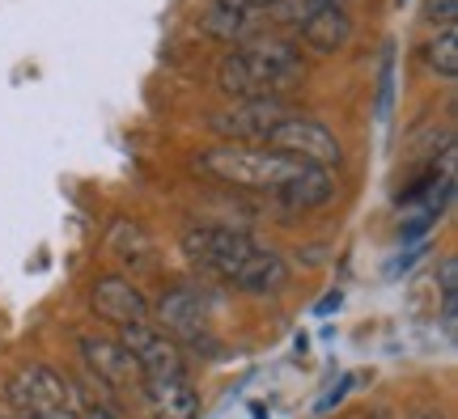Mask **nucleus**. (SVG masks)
I'll use <instances>...</instances> for the list:
<instances>
[{"label": "nucleus", "instance_id": "1", "mask_svg": "<svg viewBox=\"0 0 458 419\" xmlns=\"http://www.w3.org/2000/svg\"><path fill=\"white\" fill-rule=\"evenodd\" d=\"M301 81H306V55L284 34H246L216 64V89L229 102H250V97L289 102Z\"/></svg>", "mask_w": 458, "mask_h": 419}, {"label": "nucleus", "instance_id": "2", "mask_svg": "<svg viewBox=\"0 0 458 419\" xmlns=\"http://www.w3.org/2000/svg\"><path fill=\"white\" fill-rule=\"evenodd\" d=\"M196 174L213 178V182H225L233 191H255V195H276L289 178L301 170V162L293 157H280L263 145H213L199 148L196 157Z\"/></svg>", "mask_w": 458, "mask_h": 419}, {"label": "nucleus", "instance_id": "3", "mask_svg": "<svg viewBox=\"0 0 458 419\" xmlns=\"http://www.w3.org/2000/svg\"><path fill=\"white\" fill-rule=\"evenodd\" d=\"M182 258L204 272L208 280H221V284H233V275L242 267L250 250H255V238L242 233L233 225H187L179 238Z\"/></svg>", "mask_w": 458, "mask_h": 419}, {"label": "nucleus", "instance_id": "4", "mask_svg": "<svg viewBox=\"0 0 458 419\" xmlns=\"http://www.w3.org/2000/svg\"><path fill=\"white\" fill-rule=\"evenodd\" d=\"M148 323L179 348H199L213 326V292L204 284H170L157 306H148Z\"/></svg>", "mask_w": 458, "mask_h": 419}, {"label": "nucleus", "instance_id": "5", "mask_svg": "<svg viewBox=\"0 0 458 419\" xmlns=\"http://www.w3.org/2000/svg\"><path fill=\"white\" fill-rule=\"evenodd\" d=\"M263 148H272L280 157H293L301 165H318V170H335L344 162V145L340 136L323 123V119H314V114H284L276 128L267 131V140Z\"/></svg>", "mask_w": 458, "mask_h": 419}, {"label": "nucleus", "instance_id": "6", "mask_svg": "<svg viewBox=\"0 0 458 419\" xmlns=\"http://www.w3.org/2000/svg\"><path fill=\"white\" fill-rule=\"evenodd\" d=\"M284 114H293L289 102L280 97H250V102H229L208 114V128L221 136V145H263L267 131L276 128Z\"/></svg>", "mask_w": 458, "mask_h": 419}, {"label": "nucleus", "instance_id": "7", "mask_svg": "<svg viewBox=\"0 0 458 419\" xmlns=\"http://www.w3.org/2000/svg\"><path fill=\"white\" fill-rule=\"evenodd\" d=\"M4 398L21 419L68 411V381L51 365H21L4 386Z\"/></svg>", "mask_w": 458, "mask_h": 419}, {"label": "nucleus", "instance_id": "8", "mask_svg": "<svg viewBox=\"0 0 458 419\" xmlns=\"http://www.w3.org/2000/svg\"><path fill=\"white\" fill-rule=\"evenodd\" d=\"M119 343L131 352L136 369H140V381H165V377H187V356L174 339H165L153 323L140 326H123L119 331Z\"/></svg>", "mask_w": 458, "mask_h": 419}, {"label": "nucleus", "instance_id": "9", "mask_svg": "<svg viewBox=\"0 0 458 419\" xmlns=\"http://www.w3.org/2000/svg\"><path fill=\"white\" fill-rule=\"evenodd\" d=\"M89 309L98 314L102 323L119 326V331L148 323V297L131 284L128 275H98L89 284Z\"/></svg>", "mask_w": 458, "mask_h": 419}, {"label": "nucleus", "instance_id": "10", "mask_svg": "<svg viewBox=\"0 0 458 419\" xmlns=\"http://www.w3.org/2000/svg\"><path fill=\"white\" fill-rule=\"evenodd\" d=\"M81 360L89 365V373H94L106 390H119V394H140V369H136L131 352L119 343V339L81 335Z\"/></svg>", "mask_w": 458, "mask_h": 419}, {"label": "nucleus", "instance_id": "11", "mask_svg": "<svg viewBox=\"0 0 458 419\" xmlns=\"http://www.w3.org/2000/svg\"><path fill=\"white\" fill-rule=\"evenodd\" d=\"M348 38H352V13L335 0V4H323L318 13H310L297 26L293 43L314 51V55H335V51L348 47Z\"/></svg>", "mask_w": 458, "mask_h": 419}, {"label": "nucleus", "instance_id": "12", "mask_svg": "<svg viewBox=\"0 0 458 419\" xmlns=\"http://www.w3.org/2000/svg\"><path fill=\"white\" fill-rule=\"evenodd\" d=\"M140 398H145L153 419H199V390L191 377H165V381H140Z\"/></svg>", "mask_w": 458, "mask_h": 419}, {"label": "nucleus", "instance_id": "13", "mask_svg": "<svg viewBox=\"0 0 458 419\" xmlns=\"http://www.w3.org/2000/svg\"><path fill=\"white\" fill-rule=\"evenodd\" d=\"M335 174L331 170H318V165H301L284 187H280L272 199H280L284 208H293V212H310V208H323V204H331L335 199Z\"/></svg>", "mask_w": 458, "mask_h": 419}, {"label": "nucleus", "instance_id": "14", "mask_svg": "<svg viewBox=\"0 0 458 419\" xmlns=\"http://www.w3.org/2000/svg\"><path fill=\"white\" fill-rule=\"evenodd\" d=\"M284 284H289V263H284L276 250H263V246H255L250 258H246L242 267H238V275H233V289L250 292V297H272V292H280Z\"/></svg>", "mask_w": 458, "mask_h": 419}, {"label": "nucleus", "instance_id": "15", "mask_svg": "<svg viewBox=\"0 0 458 419\" xmlns=\"http://www.w3.org/2000/svg\"><path fill=\"white\" fill-rule=\"evenodd\" d=\"M106 246H111V255L123 263V267H136V272H148L153 267V238L145 233L140 221H114L111 233H106Z\"/></svg>", "mask_w": 458, "mask_h": 419}, {"label": "nucleus", "instance_id": "16", "mask_svg": "<svg viewBox=\"0 0 458 419\" xmlns=\"http://www.w3.org/2000/svg\"><path fill=\"white\" fill-rule=\"evenodd\" d=\"M199 30L208 34V38H216V43H233V47H238L246 34H250V21H246V13H238V9L208 0V9L199 13Z\"/></svg>", "mask_w": 458, "mask_h": 419}, {"label": "nucleus", "instance_id": "17", "mask_svg": "<svg viewBox=\"0 0 458 419\" xmlns=\"http://www.w3.org/2000/svg\"><path fill=\"white\" fill-rule=\"evenodd\" d=\"M425 64H428V72H437L442 81H454L458 77V34H454V26H450V30H437L425 43Z\"/></svg>", "mask_w": 458, "mask_h": 419}, {"label": "nucleus", "instance_id": "18", "mask_svg": "<svg viewBox=\"0 0 458 419\" xmlns=\"http://www.w3.org/2000/svg\"><path fill=\"white\" fill-rule=\"evenodd\" d=\"M394 106V51H382V64H377V119H391Z\"/></svg>", "mask_w": 458, "mask_h": 419}, {"label": "nucleus", "instance_id": "19", "mask_svg": "<svg viewBox=\"0 0 458 419\" xmlns=\"http://www.w3.org/2000/svg\"><path fill=\"white\" fill-rule=\"evenodd\" d=\"M323 4H335V0H276V4H272V13H276L280 21H289V26L297 30V26H301L310 13H318ZM340 4H344V0H340Z\"/></svg>", "mask_w": 458, "mask_h": 419}, {"label": "nucleus", "instance_id": "20", "mask_svg": "<svg viewBox=\"0 0 458 419\" xmlns=\"http://www.w3.org/2000/svg\"><path fill=\"white\" fill-rule=\"evenodd\" d=\"M425 21L433 30H450L458 21V0H425Z\"/></svg>", "mask_w": 458, "mask_h": 419}, {"label": "nucleus", "instance_id": "21", "mask_svg": "<svg viewBox=\"0 0 458 419\" xmlns=\"http://www.w3.org/2000/svg\"><path fill=\"white\" fill-rule=\"evenodd\" d=\"M433 225H437V216H428V212H411L408 221L399 225V242H403V246H416Z\"/></svg>", "mask_w": 458, "mask_h": 419}, {"label": "nucleus", "instance_id": "22", "mask_svg": "<svg viewBox=\"0 0 458 419\" xmlns=\"http://www.w3.org/2000/svg\"><path fill=\"white\" fill-rule=\"evenodd\" d=\"M357 386V373H344L340 381H335V386L327 390V394H323V398H318V403H314V415H327L331 406L335 403H344V398H348V390Z\"/></svg>", "mask_w": 458, "mask_h": 419}, {"label": "nucleus", "instance_id": "23", "mask_svg": "<svg viewBox=\"0 0 458 419\" xmlns=\"http://www.w3.org/2000/svg\"><path fill=\"white\" fill-rule=\"evenodd\" d=\"M416 258H425V246H408V250H403V255L394 258L391 267H386V272L391 275H403V272H411V267H416Z\"/></svg>", "mask_w": 458, "mask_h": 419}, {"label": "nucleus", "instance_id": "24", "mask_svg": "<svg viewBox=\"0 0 458 419\" xmlns=\"http://www.w3.org/2000/svg\"><path fill=\"white\" fill-rule=\"evenodd\" d=\"M216 4H229V9H238V13H263V9H272L276 0H216Z\"/></svg>", "mask_w": 458, "mask_h": 419}, {"label": "nucleus", "instance_id": "25", "mask_svg": "<svg viewBox=\"0 0 458 419\" xmlns=\"http://www.w3.org/2000/svg\"><path fill=\"white\" fill-rule=\"evenodd\" d=\"M344 419H394V411L386 403H369V406H357L352 415H344Z\"/></svg>", "mask_w": 458, "mask_h": 419}, {"label": "nucleus", "instance_id": "26", "mask_svg": "<svg viewBox=\"0 0 458 419\" xmlns=\"http://www.w3.org/2000/svg\"><path fill=\"white\" fill-rule=\"evenodd\" d=\"M340 306H344V292H340V289H331L327 297H323V301L314 306V314H318V318H327V314H335Z\"/></svg>", "mask_w": 458, "mask_h": 419}, {"label": "nucleus", "instance_id": "27", "mask_svg": "<svg viewBox=\"0 0 458 419\" xmlns=\"http://www.w3.org/2000/svg\"><path fill=\"white\" fill-rule=\"evenodd\" d=\"M408 419H450L445 411H437V406H411Z\"/></svg>", "mask_w": 458, "mask_h": 419}, {"label": "nucleus", "instance_id": "28", "mask_svg": "<svg viewBox=\"0 0 458 419\" xmlns=\"http://www.w3.org/2000/svg\"><path fill=\"white\" fill-rule=\"evenodd\" d=\"M81 419H119V415H114L111 406H89V411H85Z\"/></svg>", "mask_w": 458, "mask_h": 419}, {"label": "nucleus", "instance_id": "29", "mask_svg": "<svg viewBox=\"0 0 458 419\" xmlns=\"http://www.w3.org/2000/svg\"><path fill=\"white\" fill-rule=\"evenodd\" d=\"M38 419H81V415H72V411H51V415H38Z\"/></svg>", "mask_w": 458, "mask_h": 419}, {"label": "nucleus", "instance_id": "30", "mask_svg": "<svg viewBox=\"0 0 458 419\" xmlns=\"http://www.w3.org/2000/svg\"><path fill=\"white\" fill-rule=\"evenodd\" d=\"M399 4H403V0H399Z\"/></svg>", "mask_w": 458, "mask_h": 419}]
</instances>
